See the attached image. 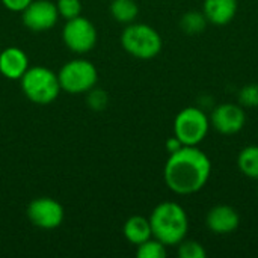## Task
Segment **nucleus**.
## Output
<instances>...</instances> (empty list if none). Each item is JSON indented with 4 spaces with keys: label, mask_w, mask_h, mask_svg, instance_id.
I'll list each match as a JSON object with an SVG mask.
<instances>
[{
    "label": "nucleus",
    "mask_w": 258,
    "mask_h": 258,
    "mask_svg": "<svg viewBox=\"0 0 258 258\" xmlns=\"http://www.w3.org/2000/svg\"><path fill=\"white\" fill-rule=\"evenodd\" d=\"M239 224L240 216L237 210L228 204L212 207L206 216V225L215 234H230L239 228Z\"/></svg>",
    "instance_id": "nucleus-11"
},
{
    "label": "nucleus",
    "mask_w": 258,
    "mask_h": 258,
    "mask_svg": "<svg viewBox=\"0 0 258 258\" xmlns=\"http://www.w3.org/2000/svg\"><path fill=\"white\" fill-rule=\"evenodd\" d=\"M178 255L181 258H206L207 252L200 242L184 239L178 243Z\"/></svg>",
    "instance_id": "nucleus-20"
},
{
    "label": "nucleus",
    "mask_w": 258,
    "mask_h": 258,
    "mask_svg": "<svg viewBox=\"0 0 258 258\" xmlns=\"http://www.w3.org/2000/svg\"><path fill=\"white\" fill-rule=\"evenodd\" d=\"M57 79L62 91L73 95H79L86 94L97 85L98 71L91 60L76 57L62 65V68L57 73Z\"/></svg>",
    "instance_id": "nucleus-5"
},
{
    "label": "nucleus",
    "mask_w": 258,
    "mask_h": 258,
    "mask_svg": "<svg viewBox=\"0 0 258 258\" xmlns=\"http://www.w3.org/2000/svg\"><path fill=\"white\" fill-rule=\"evenodd\" d=\"M121 45L130 56L148 60L162 51L163 41L153 26L145 23H130L121 33Z\"/></svg>",
    "instance_id": "nucleus-4"
},
{
    "label": "nucleus",
    "mask_w": 258,
    "mask_h": 258,
    "mask_svg": "<svg viewBox=\"0 0 258 258\" xmlns=\"http://www.w3.org/2000/svg\"><path fill=\"white\" fill-rule=\"evenodd\" d=\"M166 254V245L157 240L156 237H151L144 243L138 245L136 249L138 258H165Z\"/></svg>",
    "instance_id": "nucleus-18"
},
{
    "label": "nucleus",
    "mask_w": 258,
    "mask_h": 258,
    "mask_svg": "<svg viewBox=\"0 0 258 258\" xmlns=\"http://www.w3.org/2000/svg\"><path fill=\"white\" fill-rule=\"evenodd\" d=\"M212 175V162L198 147H183L169 154L163 178L169 190L177 195H192L200 192Z\"/></svg>",
    "instance_id": "nucleus-1"
},
{
    "label": "nucleus",
    "mask_w": 258,
    "mask_h": 258,
    "mask_svg": "<svg viewBox=\"0 0 258 258\" xmlns=\"http://www.w3.org/2000/svg\"><path fill=\"white\" fill-rule=\"evenodd\" d=\"M109 9L113 20L121 24L135 23L139 15V6L136 0H112Z\"/></svg>",
    "instance_id": "nucleus-15"
},
{
    "label": "nucleus",
    "mask_w": 258,
    "mask_h": 258,
    "mask_svg": "<svg viewBox=\"0 0 258 258\" xmlns=\"http://www.w3.org/2000/svg\"><path fill=\"white\" fill-rule=\"evenodd\" d=\"M27 218L32 225L41 230H54L62 225L65 212L59 201L48 197H39L27 206Z\"/></svg>",
    "instance_id": "nucleus-8"
},
{
    "label": "nucleus",
    "mask_w": 258,
    "mask_h": 258,
    "mask_svg": "<svg viewBox=\"0 0 258 258\" xmlns=\"http://www.w3.org/2000/svg\"><path fill=\"white\" fill-rule=\"evenodd\" d=\"M62 39L70 51L85 54L95 47L98 33L91 20L79 15L76 18L67 20L62 29Z\"/></svg>",
    "instance_id": "nucleus-7"
},
{
    "label": "nucleus",
    "mask_w": 258,
    "mask_h": 258,
    "mask_svg": "<svg viewBox=\"0 0 258 258\" xmlns=\"http://www.w3.org/2000/svg\"><path fill=\"white\" fill-rule=\"evenodd\" d=\"M56 8L59 17L65 21L82 15V2L80 0H56Z\"/></svg>",
    "instance_id": "nucleus-21"
},
{
    "label": "nucleus",
    "mask_w": 258,
    "mask_h": 258,
    "mask_svg": "<svg viewBox=\"0 0 258 258\" xmlns=\"http://www.w3.org/2000/svg\"><path fill=\"white\" fill-rule=\"evenodd\" d=\"M209 24L206 15L203 14V11H189L186 14H183V17L180 18V27L184 33L187 35H198L201 32L206 30V26Z\"/></svg>",
    "instance_id": "nucleus-17"
},
{
    "label": "nucleus",
    "mask_w": 258,
    "mask_h": 258,
    "mask_svg": "<svg viewBox=\"0 0 258 258\" xmlns=\"http://www.w3.org/2000/svg\"><path fill=\"white\" fill-rule=\"evenodd\" d=\"M210 122L218 133L230 136L239 133L245 127L246 113L240 104L222 103L213 109Z\"/></svg>",
    "instance_id": "nucleus-10"
},
{
    "label": "nucleus",
    "mask_w": 258,
    "mask_h": 258,
    "mask_svg": "<svg viewBox=\"0 0 258 258\" xmlns=\"http://www.w3.org/2000/svg\"><path fill=\"white\" fill-rule=\"evenodd\" d=\"M203 14L215 26L231 23L237 14V0H204Z\"/></svg>",
    "instance_id": "nucleus-13"
},
{
    "label": "nucleus",
    "mask_w": 258,
    "mask_h": 258,
    "mask_svg": "<svg viewBox=\"0 0 258 258\" xmlns=\"http://www.w3.org/2000/svg\"><path fill=\"white\" fill-rule=\"evenodd\" d=\"M122 233H124V237L127 239V242H130L135 246H138L153 237L150 219L139 216V215L130 216L125 221V224L122 227Z\"/></svg>",
    "instance_id": "nucleus-14"
},
{
    "label": "nucleus",
    "mask_w": 258,
    "mask_h": 258,
    "mask_svg": "<svg viewBox=\"0 0 258 258\" xmlns=\"http://www.w3.org/2000/svg\"><path fill=\"white\" fill-rule=\"evenodd\" d=\"M23 24L32 32H47L53 29L59 20L56 3L50 0H33L21 12Z\"/></svg>",
    "instance_id": "nucleus-9"
},
{
    "label": "nucleus",
    "mask_w": 258,
    "mask_h": 258,
    "mask_svg": "<svg viewBox=\"0 0 258 258\" xmlns=\"http://www.w3.org/2000/svg\"><path fill=\"white\" fill-rule=\"evenodd\" d=\"M33 0H2V5L11 12H23Z\"/></svg>",
    "instance_id": "nucleus-23"
},
{
    "label": "nucleus",
    "mask_w": 258,
    "mask_h": 258,
    "mask_svg": "<svg viewBox=\"0 0 258 258\" xmlns=\"http://www.w3.org/2000/svg\"><path fill=\"white\" fill-rule=\"evenodd\" d=\"M20 85L27 100L39 106L53 103L62 91L57 74L42 65L29 67L20 79Z\"/></svg>",
    "instance_id": "nucleus-3"
},
{
    "label": "nucleus",
    "mask_w": 258,
    "mask_h": 258,
    "mask_svg": "<svg viewBox=\"0 0 258 258\" xmlns=\"http://www.w3.org/2000/svg\"><path fill=\"white\" fill-rule=\"evenodd\" d=\"M237 166L248 178L258 180V145H248L239 153Z\"/></svg>",
    "instance_id": "nucleus-16"
},
{
    "label": "nucleus",
    "mask_w": 258,
    "mask_h": 258,
    "mask_svg": "<svg viewBox=\"0 0 258 258\" xmlns=\"http://www.w3.org/2000/svg\"><path fill=\"white\" fill-rule=\"evenodd\" d=\"M165 147H166L168 153H169V154H172V153L178 151L180 148H183L184 145L181 144V141H180L177 136H171V138H168V139H166V142H165Z\"/></svg>",
    "instance_id": "nucleus-24"
},
{
    "label": "nucleus",
    "mask_w": 258,
    "mask_h": 258,
    "mask_svg": "<svg viewBox=\"0 0 258 258\" xmlns=\"http://www.w3.org/2000/svg\"><path fill=\"white\" fill-rule=\"evenodd\" d=\"M153 237L166 246H175L186 239L189 231V218L186 210L174 201H165L154 207L150 215Z\"/></svg>",
    "instance_id": "nucleus-2"
},
{
    "label": "nucleus",
    "mask_w": 258,
    "mask_h": 258,
    "mask_svg": "<svg viewBox=\"0 0 258 258\" xmlns=\"http://www.w3.org/2000/svg\"><path fill=\"white\" fill-rule=\"evenodd\" d=\"M239 104L242 107H258V85L251 83L239 91Z\"/></svg>",
    "instance_id": "nucleus-22"
},
{
    "label": "nucleus",
    "mask_w": 258,
    "mask_h": 258,
    "mask_svg": "<svg viewBox=\"0 0 258 258\" xmlns=\"http://www.w3.org/2000/svg\"><path fill=\"white\" fill-rule=\"evenodd\" d=\"M29 68V57L20 47H6L0 53V74L9 80H20Z\"/></svg>",
    "instance_id": "nucleus-12"
},
{
    "label": "nucleus",
    "mask_w": 258,
    "mask_h": 258,
    "mask_svg": "<svg viewBox=\"0 0 258 258\" xmlns=\"http://www.w3.org/2000/svg\"><path fill=\"white\" fill-rule=\"evenodd\" d=\"M210 119L207 113L195 106L184 107L174 119V136H177L184 147H198L207 136Z\"/></svg>",
    "instance_id": "nucleus-6"
},
{
    "label": "nucleus",
    "mask_w": 258,
    "mask_h": 258,
    "mask_svg": "<svg viewBox=\"0 0 258 258\" xmlns=\"http://www.w3.org/2000/svg\"><path fill=\"white\" fill-rule=\"evenodd\" d=\"M86 103L94 112H103L109 106V94L101 88H92L86 92Z\"/></svg>",
    "instance_id": "nucleus-19"
}]
</instances>
